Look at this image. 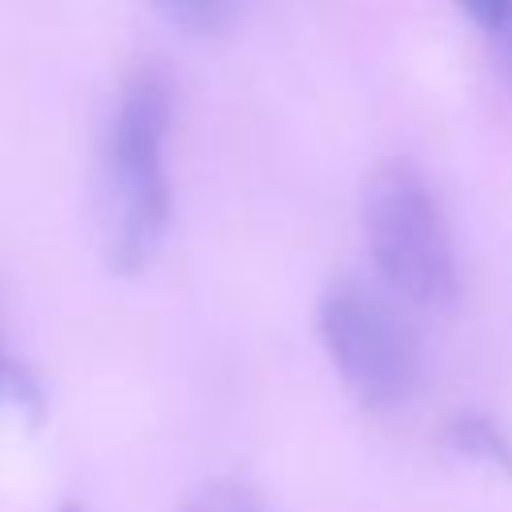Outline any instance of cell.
Wrapping results in <instances>:
<instances>
[{
    "label": "cell",
    "instance_id": "obj_1",
    "mask_svg": "<svg viewBox=\"0 0 512 512\" xmlns=\"http://www.w3.org/2000/svg\"><path fill=\"white\" fill-rule=\"evenodd\" d=\"M172 124V84L164 68L140 64L124 76L100 160V240L108 268L136 276L160 252L168 228L164 140Z\"/></svg>",
    "mask_w": 512,
    "mask_h": 512
},
{
    "label": "cell",
    "instance_id": "obj_2",
    "mask_svg": "<svg viewBox=\"0 0 512 512\" xmlns=\"http://www.w3.org/2000/svg\"><path fill=\"white\" fill-rule=\"evenodd\" d=\"M364 240L380 280L412 304H448L456 292L452 232L428 180L392 160L376 168L360 200Z\"/></svg>",
    "mask_w": 512,
    "mask_h": 512
},
{
    "label": "cell",
    "instance_id": "obj_3",
    "mask_svg": "<svg viewBox=\"0 0 512 512\" xmlns=\"http://www.w3.org/2000/svg\"><path fill=\"white\" fill-rule=\"evenodd\" d=\"M396 300L388 284L360 276L336 280L320 300L324 348L348 392L368 408H396L420 384V340Z\"/></svg>",
    "mask_w": 512,
    "mask_h": 512
},
{
    "label": "cell",
    "instance_id": "obj_4",
    "mask_svg": "<svg viewBox=\"0 0 512 512\" xmlns=\"http://www.w3.org/2000/svg\"><path fill=\"white\" fill-rule=\"evenodd\" d=\"M448 444H452V452L464 456V460H476V464H484V468H504V472H512V444H508V436H504L492 420H484V416H460V420H452V424H448Z\"/></svg>",
    "mask_w": 512,
    "mask_h": 512
},
{
    "label": "cell",
    "instance_id": "obj_5",
    "mask_svg": "<svg viewBox=\"0 0 512 512\" xmlns=\"http://www.w3.org/2000/svg\"><path fill=\"white\" fill-rule=\"evenodd\" d=\"M152 8L192 36H220L236 24L240 0H152Z\"/></svg>",
    "mask_w": 512,
    "mask_h": 512
},
{
    "label": "cell",
    "instance_id": "obj_6",
    "mask_svg": "<svg viewBox=\"0 0 512 512\" xmlns=\"http://www.w3.org/2000/svg\"><path fill=\"white\" fill-rule=\"evenodd\" d=\"M184 512H260V504L236 484H208L184 504Z\"/></svg>",
    "mask_w": 512,
    "mask_h": 512
},
{
    "label": "cell",
    "instance_id": "obj_7",
    "mask_svg": "<svg viewBox=\"0 0 512 512\" xmlns=\"http://www.w3.org/2000/svg\"><path fill=\"white\" fill-rule=\"evenodd\" d=\"M460 8L488 32H500V24L512 16V0H460Z\"/></svg>",
    "mask_w": 512,
    "mask_h": 512
},
{
    "label": "cell",
    "instance_id": "obj_8",
    "mask_svg": "<svg viewBox=\"0 0 512 512\" xmlns=\"http://www.w3.org/2000/svg\"><path fill=\"white\" fill-rule=\"evenodd\" d=\"M500 56H504V68H508V76H512V16L500 24Z\"/></svg>",
    "mask_w": 512,
    "mask_h": 512
},
{
    "label": "cell",
    "instance_id": "obj_9",
    "mask_svg": "<svg viewBox=\"0 0 512 512\" xmlns=\"http://www.w3.org/2000/svg\"><path fill=\"white\" fill-rule=\"evenodd\" d=\"M4 372H8V360L0 356V384H4Z\"/></svg>",
    "mask_w": 512,
    "mask_h": 512
},
{
    "label": "cell",
    "instance_id": "obj_10",
    "mask_svg": "<svg viewBox=\"0 0 512 512\" xmlns=\"http://www.w3.org/2000/svg\"><path fill=\"white\" fill-rule=\"evenodd\" d=\"M60 512H80V508H72V504H64V508H60Z\"/></svg>",
    "mask_w": 512,
    "mask_h": 512
}]
</instances>
